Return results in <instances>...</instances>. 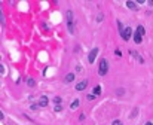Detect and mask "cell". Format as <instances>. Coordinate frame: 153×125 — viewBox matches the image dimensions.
Returning <instances> with one entry per match:
<instances>
[{"mask_svg":"<svg viewBox=\"0 0 153 125\" xmlns=\"http://www.w3.org/2000/svg\"><path fill=\"white\" fill-rule=\"evenodd\" d=\"M27 83H28V87H34V85H36L34 79H31V77H27Z\"/></svg>","mask_w":153,"mask_h":125,"instance_id":"obj_12","label":"cell"},{"mask_svg":"<svg viewBox=\"0 0 153 125\" xmlns=\"http://www.w3.org/2000/svg\"><path fill=\"white\" fill-rule=\"evenodd\" d=\"M86 87H88V81H82V82H79V83L76 85V89H77V91H83Z\"/></svg>","mask_w":153,"mask_h":125,"instance_id":"obj_5","label":"cell"},{"mask_svg":"<svg viewBox=\"0 0 153 125\" xmlns=\"http://www.w3.org/2000/svg\"><path fill=\"white\" fill-rule=\"evenodd\" d=\"M65 16H67V27H69V33L73 34V33H74V25H73V12H71V10H67Z\"/></svg>","mask_w":153,"mask_h":125,"instance_id":"obj_1","label":"cell"},{"mask_svg":"<svg viewBox=\"0 0 153 125\" xmlns=\"http://www.w3.org/2000/svg\"><path fill=\"white\" fill-rule=\"evenodd\" d=\"M149 5H150V6H153V0H150V2H149Z\"/></svg>","mask_w":153,"mask_h":125,"instance_id":"obj_20","label":"cell"},{"mask_svg":"<svg viewBox=\"0 0 153 125\" xmlns=\"http://www.w3.org/2000/svg\"><path fill=\"white\" fill-rule=\"evenodd\" d=\"M70 107H71L73 110H74V109H77V107H79V100H74V101H73V103L70 104Z\"/></svg>","mask_w":153,"mask_h":125,"instance_id":"obj_13","label":"cell"},{"mask_svg":"<svg viewBox=\"0 0 153 125\" xmlns=\"http://www.w3.org/2000/svg\"><path fill=\"white\" fill-rule=\"evenodd\" d=\"M97 54H98V48H94L92 51L89 52V57H88V60H89V62L92 64V62L95 61V58H97Z\"/></svg>","mask_w":153,"mask_h":125,"instance_id":"obj_4","label":"cell"},{"mask_svg":"<svg viewBox=\"0 0 153 125\" xmlns=\"http://www.w3.org/2000/svg\"><path fill=\"white\" fill-rule=\"evenodd\" d=\"M94 98H95L94 94H89V95H88V100H94Z\"/></svg>","mask_w":153,"mask_h":125,"instance_id":"obj_17","label":"cell"},{"mask_svg":"<svg viewBox=\"0 0 153 125\" xmlns=\"http://www.w3.org/2000/svg\"><path fill=\"white\" fill-rule=\"evenodd\" d=\"M61 101H63V100H61L60 97H55V98H54V103H55V104H61Z\"/></svg>","mask_w":153,"mask_h":125,"instance_id":"obj_14","label":"cell"},{"mask_svg":"<svg viewBox=\"0 0 153 125\" xmlns=\"http://www.w3.org/2000/svg\"><path fill=\"white\" fill-rule=\"evenodd\" d=\"M131 34H132V28H131V27H126L121 36L123 37V40H125V42H128L129 39H131Z\"/></svg>","mask_w":153,"mask_h":125,"instance_id":"obj_3","label":"cell"},{"mask_svg":"<svg viewBox=\"0 0 153 125\" xmlns=\"http://www.w3.org/2000/svg\"><path fill=\"white\" fill-rule=\"evenodd\" d=\"M107 70H109V62H107V60H101L100 61V64H98V73L101 76H104L106 73H107Z\"/></svg>","mask_w":153,"mask_h":125,"instance_id":"obj_2","label":"cell"},{"mask_svg":"<svg viewBox=\"0 0 153 125\" xmlns=\"http://www.w3.org/2000/svg\"><path fill=\"white\" fill-rule=\"evenodd\" d=\"M134 42H135V43H141V36L138 34L137 31L134 33Z\"/></svg>","mask_w":153,"mask_h":125,"instance_id":"obj_8","label":"cell"},{"mask_svg":"<svg viewBox=\"0 0 153 125\" xmlns=\"http://www.w3.org/2000/svg\"><path fill=\"white\" fill-rule=\"evenodd\" d=\"M97 21H103V15H98L97 16Z\"/></svg>","mask_w":153,"mask_h":125,"instance_id":"obj_19","label":"cell"},{"mask_svg":"<svg viewBox=\"0 0 153 125\" xmlns=\"http://www.w3.org/2000/svg\"><path fill=\"white\" fill-rule=\"evenodd\" d=\"M126 6H128L129 9H137V5H135L134 2H126Z\"/></svg>","mask_w":153,"mask_h":125,"instance_id":"obj_11","label":"cell"},{"mask_svg":"<svg viewBox=\"0 0 153 125\" xmlns=\"http://www.w3.org/2000/svg\"><path fill=\"white\" fill-rule=\"evenodd\" d=\"M111 125H122V122H121V121H113Z\"/></svg>","mask_w":153,"mask_h":125,"instance_id":"obj_16","label":"cell"},{"mask_svg":"<svg viewBox=\"0 0 153 125\" xmlns=\"http://www.w3.org/2000/svg\"><path fill=\"white\" fill-rule=\"evenodd\" d=\"M0 73H2V75H3V73H5V67H3V64L0 66Z\"/></svg>","mask_w":153,"mask_h":125,"instance_id":"obj_18","label":"cell"},{"mask_svg":"<svg viewBox=\"0 0 153 125\" xmlns=\"http://www.w3.org/2000/svg\"><path fill=\"white\" fill-rule=\"evenodd\" d=\"M146 125H153V124H152V122H147V124H146Z\"/></svg>","mask_w":153,"mask_h":125,"instance_id":"obj_21","label":"cell"},{"mask_svg":"<svg viewBox=\"0 0 153 125\" xmlns=\"http://www.w3.org/2000/svg\"><path fill=\"white\" fill-rule=\"evenodd\" d=\"M92 92H94V95H100L101 94V87H95L92 89Z\"/></svg>","mask_w":153,"mask_h":125,"instance_id":"obj_10","label":"cell"},{"mask_svg":"<svg viewBox=\"0 0 153 125\" xmlns=\"http://www.w3.org/2000/svg\"><path fill=\"white\" fill-rule=\"evenodd\" d=\"M137 33H138L140 36H143L144 33H146V30H144V27H143V25H138V27H137Z\"/></svg>","mask_w":153,"mask_h":125,"instance_id":"obj_9","label":"cell"},{"mask_svg":"<svg viewBox=\"0 0 153 125\" xmlns=\"http://www.w3.org/2000/svg\"><path fill=\"white\" fill-rule=\"evenodd\" d=\"M48 103H49V100H48V97H40V100H39V106H42V107H45V106H48Z\"/></svg>","mask_w":153,"mask_h":125,"instance_id":"obj_6","label":"cell"},{"mask_svg":"<svg viewBox=\"0 0 153 125\" xmlns=\"http://www.w3.org/2000/svg\"><path fill=\"white\" fill-rule=\"evenodd\" d=\"M61 110H63V106H61V104H56L55 106V112H61Z\"/></svg>","mask_w":153,"mask_h":125,"instance_id":"obj_15","label":"cell"},{"mask_svg":"<svg viewBox=\"0 0 153 125\" xmlns=\"http://www.w3.org/2000/svg\"><path fill=\"white\" fill-rule=\"evenodd\" d=\"M74 73H69V75H67L65 76V82H73V81H74Z\"/></svg>","mask_w":153,"mask_h":125,"instance_id":"obj_7","label":"cell"}]
</instances>
